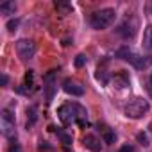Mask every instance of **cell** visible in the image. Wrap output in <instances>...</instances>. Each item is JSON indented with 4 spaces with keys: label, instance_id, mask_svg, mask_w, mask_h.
<instances>
[{
    "label": "cell",
    "instance_id": "obj_7",
    "mask_svg": "<svg viewBox=\"0 0 152 152\" xmlns=\"http://www.w3.org/2000/svg\"><path fill=\"white\" fill-rule=\"evenodd\" d=\"M43 88H45V99H47V104H50L54 100V93H56V70H50L45 79H43Z\"/></svg>",
    "mask_w": 152,
    "mask_h": 152
},
{
    "label": "cell",
    "instance_id": "obj_24",
    "mask_svg": "<svg viewBox=\"0 0 152 152\" xmlns=\"http://www.w3.org/2000/svg\"><path fill=\"white\" fill-rule=\"evenodd\" d=\"M138 140H140V141H143V145H148V140H147V136H145L143 132H141V134H138Z\"/></svg>",
    "mask_w": 152,
    "mask_h": 152
},
{
    "label": "cell",
    "instance_id": "obj_18",
    "mask_svg": "<svg viewBox=\"0 0 152 152\" xmlns=\"http://www.w3.org/2000/svg\"><path fill=\"white\" fill-rule=\"evenodd\" d=\"M18 25H20V20H18V18H11V20L6 23V27H7L9 32H15V31L18 29Z\"/></svg>",
    "mask_w": 152,
    "mask_h": 152
},
{
    "label": "cell",
    "instance_id": "obj_5",
    "mask_svg": "<svg viewBox=\"0 0 152 152\" xmlns=\"http://www.w3.org/2000/svg\"><path fill=\"white\" fill-rule=\"evenodd\" d=\"M16 52H18L20 59L29 61V59H32L36 56V45H34L32 39H25V38L23 39H18L16 41Z\"/></svg>",
    "mask_w": 152,
    "mask_h": 152
},
{
    "label": "cell",
    "instance_id": "obj_16",
    "mask_svg": "<svg viewBox=\"0 0 152 152\" xmlns=\"http://www.w3.org/2000/svg\"><path fill=\"white\" fill-rule=\"evenodd\" d=\"M0 11H2V15H15L16 4L15 2H2L0 4Z\"/></svg>",
    "mask_w": 152,
    "mask_h": 152
},
{
    "label": "cell",
    "instance_id": "obj_20",
    "mask_svg": "<svg viewBox=\"0 0 152 152\" xmlns=\"http://www.w3.org/2000/svg\"><path fill=\"white\" fill-rule=\"evenodd\" d=\"M57 136L61 138V141H63L64 145H70V143H72V136H70V134H66V132H63V131H57Z\"/></svg>",
    "mask_w": 152,
    "mask_h": 152
},
{
    "label": "cell",
    "instance_id": "obj_26",
    "mask_svg": "<svg viewBox=\"0 0 152 152\" xmlns=\"http://www.w3.org/2000/svg\"><path fill=\"white\" fill-rule=\"evenodd\" d=\"M147 9H148V13L152 15V2H148V6H147Z\"/></svg>",
    "mask_w": 152,
    "mask_h": 152
},
{
    "label": "cell",
    "instance_id": "obj_15",
    "mask_svg": "<svg viewBox=\"0 0 152 152\" xmlns=\"http://www.w3.org/2000/svg\"><path fill=\"white\" fill-rule=\"evenodd\" d=\"M38 120V107L36 106H29L27 107V129L32 127Z\"/></svg>",
    "mask_w": 152,
    "mask_h": 152
},
{
    "label": "cell",
    "instance_id": "obj_11",
    "mask_svg": "<svg viewBox=\"0 0 152 152\" xmlns=\"http://www.w3.org/2000/svg\"><path fill=\"white\" fill-rule=\"evenodd\" d=\"M99 129H100V132H102V140H104V143L111 145V143L116 141V132H115L111 127H107V125H99Z\"/></svg>",
    "mask_w": 152,
    "mask_h": 152
},
{
    "label": "cell",
    "instance_id": "obj_8",
    "mask_svg": "<svg viewBox=\"0 0 152 152\" xmlns=\"http://www.w3.org/2000/svg\"><path fill=\"white\" fill-rule=\"evenodd\" d=\"M127 63H131L136 70H147L148 66H152V56H140V54L131 52Z\"/></svg>",
    "mask_w": 152,
    "mask_h": 152
},
{
    "label": "cell",
    "instance_id": "obj_1",
    "mask_svg": "<svg viewBox=\"0 0 152 152\" xmlns=\"http://www.w3.org/2000/svg\"><path fill=\"white\" fill-rule=\"evenodd\" d=\"M57 115H59V118H61V122H63L64 125L77 124V125L84 127V125L88 124V111H86L81 104H77V102L61 106L59 111H57Z\"/></svg>",
    "mask_w": 152,
    "mask_h": 152
},
{
    "label": "cell",
    "instance_id": "obj_23",
    "mask_svg": "<svg viewBox=\"0 0 152 152\" xmlns=\"http://www.w3.org/2000/svg\"><path fill=\"white\" fill-rule=\"evenodd\" d=\"M0 81H2V86H4V88L9 84V77H7L6 73H2V75H0Z\"/></svg>",
    "mask_w": 152,
    "mask_h": 152
},
{
    "label": "cell",
    "instance_id": "obj_2",
    "mask_svg": "<svg viewBox=\"0 0 152 152\" xmlns=\"http://www.w3.org/2000/svg\"><path fill=\"white\" fill-rule=\"evenodd\" d=\"M115 16H116L115 9H111V7H104V9L95 11V13L90 16V23H91L93 29L102 31V29L109 27V25L115 22Z\"/></svg>",
    "mask_w": 152,
    "mask_h": 152
},
{
    "label": "cell",
    "instance_id": "obj_13",
    "mask_svg": "<svg viewBox=\"0 0 152 152\" xmlns=\"http://www.w3.org/2000/svg\"><path fill=\"white\" fill-rule=\"evenodd\" d=\"M113 84H115V88L122 90V88H127V86L131 84V81H129V77H127L124 72H120V73H115V77H113Z\"/></svg>",
    "mask_w": 152,
    "mask_h": 152
},
{
    "label": "cell",
    "instance_id": "obj_14",
    "mask_svg": "<svg viewBox=\"0 0 152 152\" xmlns=\"http://www.w3.org/2000/svg\"><path fill=\"white\" fill-rule=\"evenodd\" d=\"M141 45L145 50L152 52V25H147V29L143 31V39H141Z\"/></svg>",
    "mask_w": 152,
    "mask_h": 152
},
{
    "label": "cell",
    "instance_id": "obj_19",
    "mask_svg": "<svg viewBox=\"0 0 152 152\" xmlns=\"http://www.w3.org/2000/svg\"><path fill=\"white\" fill-rule=\"evenodd\" d=\"M73 64H75V68H83V66L86 64V56H84V54H79L77 57H75Z\"/></svg>",
    "mask_w": 152,
    "mask_h": 152
},
{
    "label": "cell",
    "instance_id": "obj_25",
    "mask_svg": "<svg viewBox=\"0 0 152 152\" xmlns=\"http://www.w3.org/2000/svg\"><path fill=\"white\" fill-rule=\"evenodd\" d=\"M148 90H150V93H152V75L148 77Z\"/></svg>",
    "mask_w": 152,
    "mask_h": 152
},
{
    "label": "cell",
    "instance_id": "obj_17",
    "mask_svg": "<svg viewBox=\"0 0 152 152\" xmlns=\"http://www.w3.org/2000/svg\"><path fill=\"white\" fill-rule=\"evenodd\" d=\"M56 9L61 11L63 15H68V13L72 11V6H70L68 2H56Z\"/></svg>",
    "mask_w": 152,
    "mask_h": 152
},
{
    "label": "cell",
    "instance_id": "obj_10",
    "mask_svg": "<svg viewBox=\"0 0 152 152\" xmlns=\"http://www.w3.org/2000/svg\"><path fill=\"white\" fill-rule=\"evenodd\" d=\"M83 141H84V147H86V148H90L91 152H100V148H102L100 140H99L97 136H93V134H86Z\"/></svg>",
    "mask_w": 152,
    "mask_h": 152
},
{
    "label": "cell",
    "instance_id": "obj_22",
    "mask_svg": "<svg viewBox=\"0 0 152 152\" xmlns=\"http://www.w3.org/2000/svg\"><path fill=\"white\" fill-rule=\"evenodd\" d=\"M9 152H22V147H20L18 143H11V147H9Z\"/></svg>",
    "mask_w": 152,
    "mask_h": 152
},
{
    "label": "cell",
    "instance_id": "obj_9",
    "mask_svg": "<svg viewBox=\"0 0 152 152\" xmlns=\"http://www.w3.org/2000/svg\"><path fill=\"white\" fill-rule=\"evenodd\" d=\"M63 90H64L68 95H72V97H83V95H84L83 84H79L77 81H73V79H64Z\"/></svg>",
    "mask_w": 152,
    "mask_h": 152
},
{
    "label": "cell",
    "instance_id": "obj_4",
    "mask_svg": "<svg viewBox=\"0 0 152 152\" xmlns=\"http://www.w3.org/2000/svg\"><path fill=\"white\" fill-rule=\"evenodd\" d=\"M0 129L2 134L7 140H15L16 138V127H15V113L11 111V107H4L0 113Z\"/></svg>",
    "mask_w": 152,
    "mask_h": 152
},
{
    "label": "cell",
    "instance_id": "obj_12",
    "mask_svg": "<svg viewBox=\"0 0 152 152\" xmlns=\"http://www.w3.org/2000/svg\"><path fill=\"white\" fill-rule=\"evenodd\" d=\"M22 86H25V88H18L20 93H31L32 91V86H34V72L32 70H29L25 73V81H23Z\"/></svg>",
    "mask_w": 152,
    "mask_h": 152
},
{
    "label": "cell",
    "instance_id": "obj_6",
    "mask_svg": "<svg viewBox=\"0 0 152 152\" xmlns=\"http://www.w3.org/2000/svg\"><path fill=\"white\" fill-rule=\"evenodd\" d=\"M136 27H138V23H136V20H134V18H125V20L118 25L116 34H118V36H122L124 39H132V38H134V34H136Z\"/></svg>",
    "mask_w": 152,
    "mask_h": 152
},
{
    "label": "cell",
    "instance_id": "obj_3",
    "mask_svg": "<svg viewBox=\"0 0 152 152\" xmlns=\"http://www.w3.org/2000/svg\"><path fill=\"white\" fill-rule=\"evenodd\" d=\"M148 111H150V104H148V100H145V99H141V97H136V99L129 100V102L125 104V107H124L125 116L134 118V120L145 116Z\"/></svg>",
    "mask_w": 152,
    "mask_h": 152
},
{
    "label": "cell",
    "instance_id": "obj_21",
    "mask_svg": "<svg viewBox=\"0 0 152 152\" xmlns=\"http://www.w3.org/2000/svg\"><path fill=\"white\" fill-rule=\"evenodd\" d=\"M118 152H134V145H124Z\"/></svg>",
    "mask_w": 152,
    "mask_h": 152
}]
</instances>
